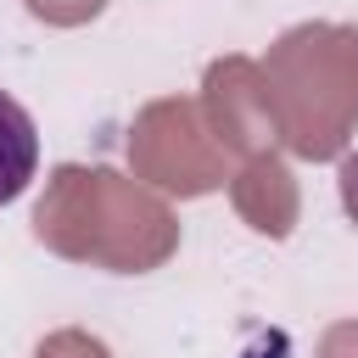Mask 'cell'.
Returning <instances> with one entry per match:
<instances>
[{
    "mask_svg": "<svg viewBox=\"0 0 358 358\" xmlns=\"http://www.w3.org/2000/svg\"><path fill=\"white\" fill-rule=\"evenodd\" d=\"M39 173V129L17 95L0 90V207L17 201Z\"/></svg>",
    "mask_w": 358,
    "mask_h": 358,
    "instance_id": "1",
    "label": "cell"
},
{
    "mask_svg": "<svg viewBox=\"0 0 358 358\" xmlns=\"http://www.w3.org/2000/svg\"><path fill=\"white\" fill-rule=\"evenodd\" d=\"M336 190H341L347 218L358 224V151H347V157H341V168H336Z\"/></svg>",
    "mask_w": 358,
    "mask_h": 358,
    "instance_id": "2",
    "label": "cell"
}]
</instances>
